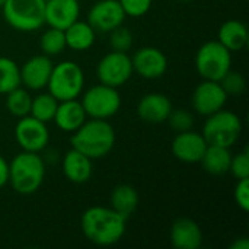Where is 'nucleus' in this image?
Returning <instances> with one entry per match:
<instances>
[{"mask_svg":"<svg viewBox=\"0 0 249 249\" xmlns=\"http://www.w3.org/2000/svg\"><path fill=\"white\" fill-rule=\"evenodd\" d=\"M232 69V51L217 39L204 42L196 54V70L204 80L219 82Z\"/></svg>","mask_w":249,"mask_h":249,"instance_id":"obj_7","label":"nucleus"},{"mask_svg":"<svg viewBox=\"0 0 249 249\" xmlns=\"http://www.w3.org/2000/svg\"><path fill=\"white\" fill-rule=\"evenodd\" d=\"M70 144L92 160L102 159L108 156L115 146V130L108 120L88 118L71 133Z\"/></svg>","mask_w":249,"mask_h":249,"instance_id":"obj_2","label":"nucleus"},{"mask_svg":"<svg viewBox=\"0 0 249 249\" xmlns=\"http://www.w3.org/2000/svg\"><path fill=\"white\" fill-rule=\"evenodd\" d=\"M231 160H232L231 147L207 144L200 163L203 169L210 175H225L229 172Z\"/></svg>","mask_w":249,"mask_h":249,"instance_id":"obj_23","label":"nucleus"},{"mask_svg":"<svg viewBox=\"0 0 249 249\" xmlns=\"http://www.w3.org/2000/svg\"><path fill=\"white\" fill-rule=\"evenodd\" d=\"M4 1H6V0H0V7L3 6V3H4Z\"/></svg>","mask_w":249,"mask_h":249,"instance_id":"obj_37","label":"nucleus"},{"mask_svg":"<svg viewBox=\"0 0 249 249\" xmlns=\"http://www.w3.org/2000/svg\"><path fill=\"white\" fill-rule=\"evenodd\" d=\"M109 201L112 210L128 219L139 207V193L133 185L120 184L112 190Z\"/></svg>","mask_w":249,"mask_h":249,"instance_id":"obj_24","label":"nucleus"},{"mask_svg":"<svg viewBox=\"0 0 249 249\" xmlns=\"http://www.w3.org/2000/svg\"><path fill=\"white\" fill-rule=\"evenodd\" d=\"M171 99L159 92L146 93L137 104V115L147 124H163L166 123L172 111Z\"/></svg>","mask_w":249,"mask_h":249,"instance_id":"obj_16","label":"nucleus"},{"mask_svg":"<svg viewBox=\"0 0 249 249\" xmlns=\"http://www.w3.org/2000/svg\"><path fill=\"white\" fill-rule=\"evenodd\" d=\"M127 219L111 207L93 206L83 212L80 229L83 236L98 247H112L125 235Z\"/></svg>","mask_w":249,"mask_h":249,"instance_id":"obj_1","label":"nucleus"},{"mask_svg":"<svg viewBox=\"0 0 249 249\" xmlns=\"http://www.w3.org/2000/svg\"><path fill=\"white\" fill-rule=\"evenodd\" d=\"M80 102L88 118L109 120L121 108V95L117 88L99 83L82 92Z\"/></svg>","mask_w":249,"mask_h":249,"instance_id":"obj_8","label":"nucleus"},{"mask_svg":"<svg viewBox=\"0 0 249 249\" xmlns=\"http://www.w3.org/2000/svg\"><path fill=\"white\" fill-rule=\"evenodd\" d=\"M133 71L147 80L162 77L168 70V57L156 47H142L131 57Z\"/></svg>","mask_w":249,"mask_h":249,"instance_id":"obj_12","label":"nucleus"},{"mask_svg":"<svg viewBox=\"0 0 249 249\" xmlns=\"http://www.w3.org/2000/svg\"><path fill=\"white\" fill-rule=\"evenodd\" d=\"M125 13L118 0H99L93 3L88 13V22L96 32L108 34L123 25Z\"/></svg>","mask_w":249,"mask_h":249,"instance_id":"obj_13","label":"nucleus"},{"mask_svg":"<svg viewBox=\"0 0 249 249\" xmlns=\"http://www.w3.org/2000/svg\"><path fill=\"white\" fill-rule=\"evenodd\" d=\"M53 66L54 64L51 61V57L48 55H32L22 64V67H19L20 85H23L29 90H41L47 88Z\"/></svg>","mask_w":249,"mask_h":249,"instance_id":"obj_14","label":"nucleus"},{"mask_svg":"<svg viewBox=\"0 0 249 249\" xmlns=\"http://www.w3.org/2000/svg\"><path fill=\"white\" fill-rule=\"evenodd\" d=\"M45 23L53 28L66 29L80 16L79 0H45Z\"/></svg>","mask_w":249,"mask_h":249,"instance_id":"obj_17","label":"nucleus"},{"mask_svg":"<svg viewBox=\"0 0 249 249\" xmlns=\"http://www.w3.org/2000/svg\"><path fill=\"white\" fill-rule=\"evenodd\" d=\"M181 1H190V0H181Z\"/></svg>","mask_w":249,"mask_h":249,"instance_id":"obj_38","label":"nucleus"},{"mask_svg":"<svg viewBox=\"0 0 249 249\" xmlns=\"http://www.w3.org/2000/svg\"><path fill=\"white\" fill-rule=\"evenodd\" d=\"M45 178V162L39 153L22 150L9 162V182L20 196L36 193Z\"/></svg>","mask_w":249,"mask_h":249,"instance_id":"obj_3","label":"nucleus"},{"mask_svg":"<svg viewBox=\"0 0 249 249\" xmlns=\"http://www.w3.org/2000/svg\"><path fill=\"white\" fill-rule=\"evenodd\" d=\"M171 244L177 249H198L203 245V231L190 217H179L171 226Z\"/></svg>","mask_w":249,"mask_h":249,"instance_id":"obj_18","label":"nucleus"},{"mask_svg":"<svg viewBox=\"0 0 249 249\" xmlns=\"http://www.w3.org/2000/svg\"><path fill=\"white\" fill-rule=\"evenodd\" d=\"M206 118L201 134L207 144L232 147L238 143L244 130L242 120L238 114L223 108Z\"/></svg>","mask_w":249,"mask_h":249,"instance_id":"obj_6","label":"nucleus"},{"mask_svg":"<svg viewBox=\"0 0 249 249\" xmlns=\"http://www.w3.org/2000/svg\"><path fill=\"white\" fill-rule=\"evenodd\" d=\"M228 102V93L222 85L216 80H204L198 83L191 95L193 109L203 117H209L225 108Z\"/></svg>","mask_w":249,"mask_h":249,"instance_id":"obj_11","label":"nucleus"},{"mask_svg":"<svg viewBox=\"0 0 249 249\" xmlns=\"http://www.w3.org/2000/svg\"><path fill=\"white\" fill-rule=\"evenodd\" d=\"M20 86L19 66L9 57H0V95Z\"/></svg>","mask_w":249,"mask_h":249,"instance_id":"obj_28","label":"nucleus"},{"mask_svg":"<svg viewBox=\"0 0 249 249\" xmlns=\"http://www.w3.org/2000/svg\"><path fill=\"white\" fill-rule=\"evenodd\" d=\"M118 1L125 16L140 18V16H144L150 10L153 0H118Z\"/></svg>","mask_w":249,"mask_h":249,"instance_id":"obj_33","label":"nucleus"},{"mask_svg":"<svg viewBox=\"0 0 249 249\" xmlns=\"http://www.w3.org/2000/svg\"><path fill=\"white\" fill-rule=\"evenodd\" d=\"M86 120L88 115L82 107V102L77 99L60 101L53 118L55 125L66 133H74Z\"/></svg>","mask_w":249,"mask_h":249,"instance_id":"obj_20","label":"nucleus"},{"mask_svg":"<svg viewBox=\"0 0 249 249\" xmlns=\"http://www.w3.org/2000/svg\"><path fill=\"white\" fill-rule=\"evenodd\" d=\"M9 182V162L0 155V188Z\"/></svg>","mask_w":249,"mask_h":249,"instance_id":"obj_35","label":"nucleus"},{"mask_svg":"<svg viewBox=\"0 0 249 249\" xmlns=\"http://www.w3.org/2000/svg\"><path fill=\"white\" fill-rule=\"evenodd\" d=\"M58 102L60 101H57L50 92L38 93L36 96L32 98L29 115H32L34 118H36L39 121L50 123L54 118V114L57 111Z\"/></svg>","mask_w":249,"mask_h":249,"instance_id":"obj_25","label":"nucleus"},{"mask_svg":"<svg viewBox=\"0 0 249 249\" xmlns=\"http://www.w3.org/2000/svg\"><path fill=\"white\" fill-rule=\"evenodd\" d=\"M207 147V142L201 133L188 130L177 133L172 140V155L184 163H200Z\"/></svg>","mask_w":249,"mask_h":249,"instance_id":"obj_15","label":"nucleus"},{"mask_svg":"<svg viewBox=\"0 0 249 249\" xmlns=\"http://www.w3.org/2000/svg\"><path fill=\"white\" fill-rule=\"evenodd\" d=\"M93 160L76 149L66 152L63 158V174L73 184H85L92 178Z\"/></svg>","mask_w":249,"mask_h":249,"instance_id":"obj_19","label":"nucleus"},{"mask_svg":"<svg viewBox=\"0 0 249 249\" xmlns=\"http://www.w3.org/2000/svg\"><path fill=\"white\" fill-rule=\"evenodd\" d=\"M39 47L42 50V54H45L48 57L61 54L66 48L64 31L50 26L48 29H45L42 32V35L39 38Z\"/></svg>","mask_w":249,"mask_h":249,"instance_id":"obj_27","label":"nucleus"},{"mask_svg":"<svg viewBox=\"0 0 249 249\" xmlns=\"http://www.w3.org/2000/svg\"><path fill=\"white\" fill-rule=\"evenodd\" d=\"M108 34H109V44L114 51L128 53L131 50L134 38H133V32L128 28L120 25Z\"/></svg>","mask_w":249,"mask_h":249,"instance_id":"obj_29","label":"nucleus"},{"mask_svg":"<svg viewBox=\"0 0 249 249\" xmlns=\"http://www.w3.org/2000/svg\"><path fill=\"white\" fill-rule=\"evenodd\" d=\"M1 10L7 25L19 32H35L45 23V0H6Z\"/></svg>","mask_w":249,"mask_h":249,"instance_id":"obj_4","label":"nucleus"},{"mask_svg":"<svg viewBox=\"0 0 249 249\" xmlns=\"http://www.w3.org/2000/svg\"><path fill=\"white\" fill-rule=\"evenodd\" d=\"M171 125V128L177 133H182V131H188L193 128L194 125V117L190 111L187 109H174L171 111L168 120H166Z\"/></svg>","mask_w":249,"mask_h":249,"instance_id":"obj_31","label":"nucleus"},{"mask_svg":"<svg viewBox=\"0 0 249 249\" xmlns=\"http://www.w3.org/2000/svg\"><path fill=\"white\" fill-rule=\"evenodd\" d=\"M229 172L236 178V179H244L249 178V153L248 150H242L238 155H232Z\"/></svg>","mask_w":249,"mask_h":249,"instance_id":"obj_32","label":"nucleus"},{"mask_svg":"<svg viewBox=\"0 0 249 249\" xmlns=\"http://www.w3.org/2000/svg\"><path fill=\"white\" fill-rule=\"evenodd\" d=\"M15 125V140L19 147L25 152L41 153L50 143V130L47 123L34 118L32 115H25L18 118Z\"/></svg>","mask_w":249,"mask_h":249,"instance_id":"obj_10","label":"nucleus"},{"mask_svg":"<svg viewBox=\"0 0 249 249\" xmlns=\"http://www.w3.org/2000/svg\"><path fill=\"white\" fill-rule=\"evenodd\" d=\"M47 89L57 101L77 99L85 89V73L82 67L70 60L54 64Z\"/></svg>","mask_w":249,"mask_h":249,"instance_id":"obj_5","label":"nucleus"},{"mask_svg":"<svg viewBox=\"0 0 249 249\" xmlns=\"http://www.w3.org/2000/svg\"><path fill=\"white\" fill-rule=\"evenodd\" d=\"M64 38H66V47H69L73 51H86L89 50L96 39V31L90 26V23L86 20H76L70 26L64 29Z\"/></svg>","mask_w":249,"mask_h":249,"instance_id":"obj_22","label":"nucleus"},{"mask_svg":"<svg viewBox=\"0 0 249 249\" xmlns=\"http://www.w3.org/2000/svg\"><path fill=\"white\" fill-rule=\"evenodd\" d=\"M31 102H32V96L25 88L18 86L6 93V108L9 114L13 115L15 118H22L25 115H29Z\"/></svg>","mask_w":249,"mask_h":249,"instance_id":"obj_26","label":"nucleus"},{"mask_svg":"<svg viewBox=\"0 0 249 249\" xmlns=\"http://www.w3.org/2000/svg\"><path fill=\"white\" fill-rule=\"evenodd\" d=\"M133 63L131 57L127 53L121 51H109L107 53L96 66V77L99 83L120 88L125 85L133 76Z\"/></svg>","mask_w":249,"mask_h":249,"instance_id":"obj_9","label":"nucleus"},{"mask_svg":"<svg viewBox=\"0 0 249 249\" xmlns=\"http://www.w3.org/2000/svg\"><path fill=\"white\" fill-rule=\"evenodd\" d=\"M233 200L236 203V206L242 210V212H248L249 210V178L244 179H238V184L235 185L233 190Z\"/></svg>","mask_w":249,"mask_h":249,"instance_id":"obj_34","label":"nucleus"},{"mask_svg":"<svg viewBox=\"0 0 249 249\" xmlns=\"http://www.w3.org/2000/svg\"><path fill=\"white\" fill-rule=\"evenodd\" d=\"M219 83L222 85L223 90L228 93V96L233 95V96H238V95H242L247 89V80L244 77L242 73L239 71H235V70H229L220 80Z\"/></svg>","mask_w":249,"mask_h":249,"instance_id":"obj_30","label":"nucleus"},{"mask_svg":"<svg viewBox=\"0 0 249 249\" xmlns=\"http://www.w3.org/2000/svg\"><path fill=\"white\" fill-rule=\"evenodd\" d=\"M217 41L229 51H241L248 44V26L242 20L229 19L223 22L217 32Z\"/></svg>","mask_w":249,"mask_h":249,"instance_id":"obj_21","label":"nucleus"},{"mask_svg":"<svg viewBox=\"0 0 249 249\" xmlns=\"http://www.w3.org/2000/svg\"><path fill=\"white\" fill-rule=\"evenodd\" d=\"M229 249H249L248 238L242 236V238H238V239H235V241L231 244Z\"/></svg>","mask_w":249,"mask_h":249,"instance_id":"obj_36","label":"nucleus"}]
</instances>
